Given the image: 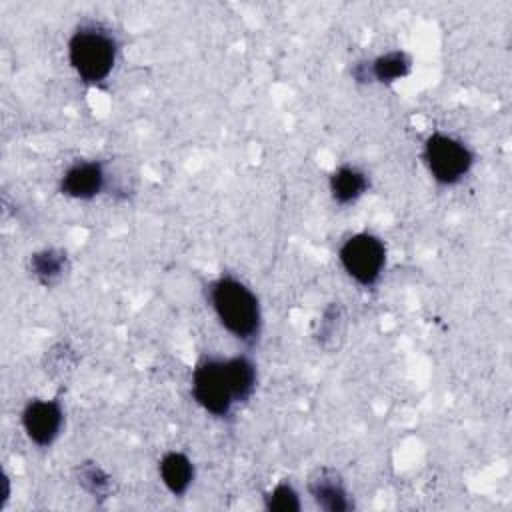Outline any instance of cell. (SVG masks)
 I'll list each match as a JSON object with an SVG mask.
<instances>
[{
    "label": "cell",
    "mask_w": 512,
    "mask_h": 512,
    "mask_svg": "<svg viewBox=\"0 0 512 512\" xmlns=\"http://www.w3.org/2000/svg\"><path fill=\"white\" fill-rule=\"evenodd\" d=\"M340 262L350 278L362 286H372L384 270L386 246L374 234H354L342 244Z\"/></svg>",
    "instance_id": "cell-5"
},
{
    "label": "cell",
    "mask_w": 512,
    "mask_h": 512,
    "mask_svg": "<svg viewBox=\"0 0 512 512\" xmlns=\"http://www.w3.org/2000/svg\"><path fill=\"white\" fill-rule=\"evenodd\" d=\"M424 162L436 182L456 184L470 172L474 156L464 142L436 132L424 144Z\"/></svg>",
    "instance_id": "cell-3"
},
{
    "label": "cell",
    "mask_w": 512,
    "mask_h": 512,
    "mask_svg": "<svg viewBox=\"0 0 512 512\" xmlns=\"http://www.w3.org/2000/svg\"><path fill=\"white\" fill-rule=\"evenodd\" d=\"M368 188V178L354 166H340L330 176V192L338 204H350L360 198Z\"/></svg>",
    "instance_id": "cell-9"
},
{
    "label": "cell",
    "mask_w": 512,
    "mask_h": 512,
    "mask_svg": "<svg viewBox=\"0 0 512 512\" xmlns=\"http://www.w3.org/2000/svg\"><path fill=\"white\" fill-rule=\"evenodd\" d=\"M62 422V406L56 400H32L22 412L24 430L38 446H50L60 434Z\"/></svg>",
    "instance_id": "cell-6"
},
{
    "label": "cell",
    "mask_w": 512,
    "mask_h": 512,
    "mask_svg": "<svg viewBox=\"0 0 512 512\" xmlns=\"http://www.w3.org/2000/svg\"><path fill=\"white\" fill-rule=\"evenodd\" d=\"M212 308L220 324L236 338L250 342L260 332V304L254 292L236 278L222 276L210 288Z\"/></svg>",
    "instance_id": "cell-1"
},
{
    "label": "cell",
    "mask_w": 512,
    "mask_h": 512,
    "mask_svg": "<svg viewBox=\"0 0 512 512\" xmlns=\"http://www.w3.org/2000/svg\"><path fill=\"white\" fill-rule=\"evenodd\" d=\"M266 508L268 510H278V512L300 510V498H298L296 490L290 484H278L266 496Z\"/></svg>",
    "instance_id": "cell-13"
},
{
    "label": "cell",
    "mask_w": 512,
    "mask_h": 512,
    "mask_svg": "<svg viewBox=\"0 0 512 512\" xmlns=\"http://www.w3.org/2000/svg\"><path fill=\"white\" fill-rule=\"evenodd\" d=\"M68 56L72 68L84 82L98 84L106 80L114 68L116 40L102 28L82 26L70 38Z\"/></svg>",
    "instance_id": "cell-2"
},
{
    "label": "cell",
    "mask_w": 512,
    "mask_h": 512,
    "mask_svg": "<svg viewBox=\"0 0 512 512\" xmlns=\"http://www.w3.org/2000/svg\"><path fill=\"white\" fill-rule=\"evenodd\" d=\"M228 378L236 396V402L250 398L256 388V366L246 356H234L226 360Z\"/></svg>",
    "instance_id": "cell-10"
},
{
    "label": "cell",
    "mask_w": 512,
    "mask_h": 512,
    "mask_svg": "<svg viewBox=\"0 0 512 512\" xmlns=\"http://www.w3.org/2000/svg\"><path fill=\"white\" fill-rule=\"evenodd\" d=\"M410 70V58L404 52H388L374 60L372 74L380 82H392L406 76Z\"/></svg>",
    "instance_id": "cell-12"
},
{
    "label": "cell",
    "mask_w": 512,
    "mask_h": 512,
    "mask_svg": "<svg viewBox=\"0 0 512 512\" xmlns=\"http://www.w3.org/2000/svg\"><path fill=\"white\" fill-rule=\"evenodd\" d=\"M192 394L194 400L214 416H226L236 402L226 360L206 358L202 360L192 374Z\"/></svg>",
    "instance_id": "cell-4"
},
{
    "label": "cell",
    "mask_w": 512,
    "mask_h": 512,
    "mask_svg": "<svg viewBox=\"0 0 512 512\" xmlns=\"http://www.w3.org/2000/svg\"><path fill=\"white\" fill-rule=\"evenodd\" d=\"M310 490L316 502L326 510H346L350 508L346 500V492L334 476H328L326 470L320 472V478L310 482Z\"/></svg>",
    "instance_id": "cell-11"
},
{
    "label": "cell",
    "mask_w": 512,
    "mask_h": 512,
    "mask_svg": "<svg viewBox=\"0 0 512 512\" xmlns=\"http://www.w3.org/2000/svg\"><path fill=\"white\" fill-rule=\"evenodd\" d=\"M104 186V170L98 162H80L66 170L60 182L62 194L76 200L94 198Z\"/></svg>",
    "instance_id": "cell-7"
},
{
    "label": "cell",
    "mask_w": 512,
    "mask_h": 512,
    "mask_svg": "<svg viewBox=\"0 0 512 512\" xmlns=\"http://www.w3.org/2000/svg\"><path fill=\"white\" fill-rule=\"evenodd\" d=\"M160 478L172 494L180 496L190 488L194 480V466L186 454L168 452L160 460Z\"/></svg>",
    "instance_id": "cell-8"
}]
</instances>
